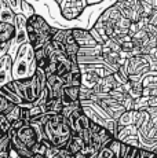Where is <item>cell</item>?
I'll use <instances>...</instances> for the list:
<instances>
[{
  "label": "cell",
  "instance_id": "6da1fadb",
  "mask_svg": "<svg viewBox=\"0 0 157 158\" xmlns=\"http://www.w3.org/2000/svg\"><path fill=\"white\" fill-rule=\"evenodd\" d=\"M29 121L41 124L44 140H47L53 147H65L72 136V128L68 123V118L61 113L41 114L32 117Z\"/></svg>",
  "mask_w": 157,
  "mask_h": 158
},
{
  "label": "cell",
  "instance_id": "7a4b0ae2",
  "mask_svg": "<svg viewBox=\"0 0 157 158\" xmlns=\"http://www.w3.org/2000/svg\"><path fill=\"white\" fill-rule=\"evenodd\" d=\"M37 65L35 60V50L29 41L21 44L13 55V80H23L35 74Z\"/></svg>",
  "mask_w": 157,
  "mask_h": 158
},
{
  "label": "cell",
  "instance_id": "3957f363",
  "mask_svg": "<svg viewBox=\"0 0 157 158\" xmlns=\"http://www.w3.org/2000/svg\"><path fill=\"white\" fill-rule=\"evenodd\" d=\"M123 68L128 76V81H141L149 72H157V59L150 54H135L127 56Z\"/></svg>",
  "mask_w": 157,
  "mask_h": 158
},
{
  "label": "cell",
  "instance_id": "277c9868",
  "mask_svg": "<svg viewBox=\"0 0 157 158\" xmlns=\"http://www.w3.org/2000/svg\"><path fill=\"white\" fill-rule=\"evenodd\" d=\"M51 29L53 26H50L41 15L35 13L26 18L28 41L32 44L33 50L44 47L48 41H51Z\"/></svg>",
  "mask_w": 157,
  "mask_h": 158
},
{
  "label": "cell",
  "instance_id": "5b68a950",
  "mask_svg": "<svg viewBox=\"0 0 157 158\" xmlns=\"http://www.w3.org/2000/svg\"><path fill=\"white\" fill-rule=\"evenodd\" d=\"M28 41V33H26V17L22 13H17L14 18V37L10 41V50L8 54L11 56L15 54L17 48L21 44Z\"/></svg>",
  "mask_w": 157,
  "mask_h": 158
},
{
  "label": "cell",
  "instance_id": "8992f818",
  "mask_svg": "<svg viewBox=\"0 0 157 158\" xmlns=\"http://www.w3.org/2000/svg\"><path fill=\"white\" fill-rule=\"evenodd\" d=\"M114 6L131 22L143 19V7L139 0H116Z\"/></svg>",
  "mask_w": 157,
  "mask_h": 158
},
{
  "label": "cell",
  "instance_id": "52a82bcc",
  "mask_svg": "<svg viewBox=\"0 0 157 158\" xmlns=\"http://www.w3.org/2000/svg\"><path fill=\"white\" fill-rule=\"evenodd\" d=\"M58 6L62 18L66 21H73L77 19L88 7V0H62Z\"/></svg>",
  "mask_w": 157,
  "mask_h": 158
},
{
  "label": "cell",
  "instance_id": "ba28073f",
  "mask_svg": "<svg viewBox=\"0 0 157 158\" xmlns=\"http://www.w3.org/2000/svg\"><path fill=\"white\" fill-rule=\"evenodd\" d=\"M63 80L58 74H50L46 77V99H61L63 89Z\"/></svg>",
  "mask_w": 157,
  "mask_h": 158
},
{
  "label": "cell",
  "instance_id": "9c48e42d",
  "mask_svg": "<svg viewBox=\"0 0 157 158\" xmlns=\"http://www.w3.org/2000/svg\"><path fill=\"white\" fill-rule=\"evenodd\" d=\"M13 81V56L4 54L0 56V88Z\"/></svg>",
  "mask_w": 157,
  "mask_h": 158
},
{
  "label": "cell",
  "instance_id": "30bf717a",
  "mask_svg": "<svg viewBox=\"0 0 157 158\" xmlns=\"http://www.w3.org/2000/svg\"><path fill=\"white\" fill-rule=\"evenodd\" d=\"M70 32L78 47H95V45H98L90 30L83 28H70Z\"/></svg>",
  "mask_w": 157,
  "mask_h": 158
},
{
  "label": "cell",
  "instance_id": "8fae6325",
  "mask_svg": "<svg viewBox=\"0 0 157 158\" xmlns=\"http://www.w3.org/2000/svg\"><path fill=\"white\" fill-rule=\"evenodd\" d=\"M78 89H80V85H63L62 96H61L62 106H70L80 102Z\"/></svg>",
  "mask_w": 157,
  "mask_h": 158
},
{
  "label": "cell",
  "instance_id": "7c38bea8",
  "mask_svg": "<svg viewBox=\"0 0 157 158\" xmlns=\"http://www.w3.org/2000/svg\"><path fill=\"white\" fill-rule=\"evenodd\" d=\"M65 148L68 151H70L72 154H76V153L83 151L84 148H86V144H84L83 139H81L80 136L76 135V133H72V136L69 138V140H68V143H66Z\"/></svg>",
  "mask_w": 157,
  "mask_h": 158
},
{
  "label": "cell",
  "instance_id": "4fadbf2b",
  "mask_svg": "<svg viewBox=\"0 0 157 158\" xmlns=\"http://www.w3.org/2000/svg\"><path fill=\"white\" fill-rule=\"evenodd\" d=\"M14 18H15L14 10L8 6V3L6 0H0V21L14 25Z\"/></svg>",
  "mask_w": 157,
  "mask_h": 158
},
{
  "label": "cell",
  "instance_id": "5bb4252c",
  "mask_svg": "<svg viewBox=\"0 0 157 158\" xmlns=\"http://www.w3.org/2000/svg\"><path fill=\"white\" fill-rule=\"evenodd\" d=\"M13 37H14V25L0 21V40L11 41Z\"/></svg>",
  "mask_w": 157,
  "mask_h": 158
},
{
  "label": "cell",
  "instance_id": "9a60e30c",
  "mask_svg": "<svg viewBox=\"0 0 157 158\" xmlns=\"http://www.w3.org/2000/svg\"><path fill=\"white\" fill-rule=\"evenodd\" d=\"M35 60H36V65H37L39 69H44V68H46L47 54H46V51H44V47L36 48V50H35Z\"/></svg>",
  "mask_w": 157,
  "mask_h": 158
},
{
  "label": "cell",
  "instance_id": "2e32d148",
  "mask_svg": "<svg viewBox=\"0 0 157 158\" xmlns=\"http://www.w3.org/2000/svg\"><path fill=\"white\" fill-rule=\"evenodd\" d=\"M15 106L17 105H14L13 102H10L6 96H3L2 94H0V114L7 115L14 107H15Z\"/></svg>",
  "mask_w": 157,
  "mask_h": 158
},
{
  "label": "cell",
  "instance_id": "e0dca14e",
  "mask_svg": "<svg viewBox=\"0 0 157 158\" xmlns=\"http://www.w3.org/2000/svg\"><path fill=\"white\" fill-rule=\"evenodd\" d=\"M11 128V123L7 120V117L3 114H0V135H4L7 133Z\"/></svg>",
  "mask_w": 157,
  "mask_h": 158
},
{
  "label": "cell",
  "instance_id": "ac0fdd59",
  "mask_svg": "<svg viewBox=\"0 0 157 158\" xmlns=\"http://www.w3.org/2000/svg\"><path fill=\"white\" fill-rule=\"evenodd\" d=\"M21 13L28 18L29 15L35 14V10H33V7L29 4L28 2H26V0H21Z\"/></svg>",
  "mask_w": 157,
  "mask_h": 158
},
{
  "label": "cell",
  "instance_id": "d6986e66",
  "mask_svg": "<svg viewBox=\"0 0 157 158\" xmlns=\"http://www.w3.org/2000/svg\"><path fill=\"white\" fill-rule=\"evenodd\" d=\"M96 158H114L113 153L110 151V148L108 146H104L102 148H99L96 153Z\"/></svg>",
  "mask_w": 157,
  "mask_h": 158
},
{
  "label": "cell",
  "instance_id": "ffe728a7",
  "mask_svg": "<svg viewBox=\"0 0 157 158\" xmlns=\"http://www.w3.org/2000/svg\"><path fill=\"white\" fill-rule=\"evenodd\" d=\"M8 3L11 8L14 10V13H21V0H6Z\"/></svg>",
  "mask_w": 157,
  "mask_h": 158
},
{
  "label": "cell",
  "instance_id": "44dd1931",
  "mask_svg": "<svg viewBox=\"0 0 157 158\" xmlns=\"http://www.w3.org/2000/svg\"><path fill=\"white\" fill-rule=\"evenodd\" d=\"M8 50H10V41H2L0 43V56L8 54Z\"/></svg>",
  "mask_w": 157,
  "mask_h": 158
},
{
  "label": "cell",
  "instance_id": "7402d4cb",
  "mask_svg": "<svg viewBox=\"0 0 157 158\" xmlns=\"http://www.w3.org/2000/svg\"><path fill=\"white\" fill-rule=\"evenodd\" d=\"M54 2H55V3H57V4H59V3H61V2H62V0H54Z\"/></svg>",
  "mask_w": 157,
  "mask_h": 158
},
{
  "label": "cell",
  "instance_id": "603a6c76",
  "mask_svg": "<svg viewBox=\"0 0 157 158\" xmlns=\"http://www.w3.org/2000/svg\"><path fill=\"white\" fill-rule=\"evenodd\" d=\"M0 43H2V40H0Z\"/></svg>",
  "mask_w": 157,
  "mask_h": 158
}]
</instances>
